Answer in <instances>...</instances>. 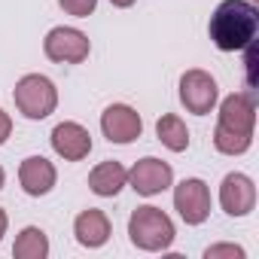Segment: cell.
Returning <instances> with one entry per match:
<instances>
[{
	"label": "cell",
	"instance_id": "cell-2",
	"mask_svg": "<svg viewBox=\"0 0 259 259\" xmlns=\"http://www.w3.org/2000/svg\"><path fill=\"white\" fill-rule=\"evenodd\" d=\"M174 223L171 217L162 210V207H153V204H144L138 207L132 217H128V238L138 250H147V253H162L174 244Z\"/></svg>",
	"mask_w": 259,
	"mask_h": 259
},
{
	"label": "cell",
	"instance_id": "cell-4",
	"mask_svg": "<svg viewBox=\"0 0 259 259\" xmlns=\"http://www.w3.org/2000/svg\"><path fill=\"white\" fill-rule=\"evenodd\" d=\"M217 101H220V85H217V79L207 70L192 67V70H186L180 76V104L189 113L207 116V113H213Z\"/></svg>",
	"mask_w": 259,
	"mask_h": 259
},
{
	"label": "cell",
	"instance_id": "cell-22",
	"mask_svg": "<svg viewBox=\"0 0 259 259\" xmlns=\"http://www.w3.org/2000/svg\"><path fill=\"white\" fill-rule=\"evenodd\" d=\"M113 7H119V10H128V7H135V0H110Z\"/></svg>",
	"mask_w": 259,
	"mask_h": 259
},
{
	"label": "cell",
	"instance_id": "cell-17",
	"mask_svg": "<svg viewBox=\"0 0 259 259\" xmlns=\"http://www.w3.org/2000/svg\"><path fill=\"white\" fill-rule=\"evenodd\" d=\"M213 147L223 156H244L253 147V135H238V132H229V128L217 125L213 128Z\"/></svg>",
	"mask_w": 259,
	"mask_h": 259
},
{
	"label": "cell",
	"instance_id": "cell-21",
	"mask_svg": "<svg viewBox=\"0 0 259 259\" xmlns=\"http://www.w3.org/2000/svg\"><path fill=\"white\" fill-rule=\"evenodd\" d=\"M7 229H10V217H7V210H4V207H0V241H4Z\"/></svg>",
	"mask_w": 259,
	"mask_h": 259
},
{
	"label": "cell",
	"instance_id": "cell-23",
	"mask_svg": "<svg viewBox=\"0 0 259 259\" xmlns=\"http://www.w3.org/2000/svg\"><path fill=\"white\" fill-rule=\"evenodd\" d=\"M4 183H7V174H4V168H0V189H4Z\"/></svg>",
	"mask_w": 259,
	"mask_h": 259
},
{
	"label": "cell",
	"instance_id": "cell-5",
	"mask_svg": "<svg viewBox=\"0 0 259 259\" xmlns=\"http://www.w3.org/2000/svg\"><path fill=\"white\" fill-rule=\"evenodd\" d=\"M43 52L55 64H82L92 52V40L79 28H52L43 40Z\"/></svg>",
	"mask_w": 259,
	"mask_h": 259
},
{
	"label": "cell",
	"instance_id": "cell-16",
	"mask_svg": "<svg viewBox=\"0 0 259 259\" xmlns=\"http://www.w3.org/2000/svg\"><path fill=\"white\" fill-rule=\"evenodd\" d=\"M16 259H46L49 256V238L40 226H25L13 244Z\"/></svg>",
	"mask_w": 259,
	"mask_h": 259
},
{
	"label": "cell",
	"instance_id": "cell-8",
	"mask_svg": "<svg viewBox=\"0 0 259 259\" xmlns=\"http://www.w3.org/2000/svg\"><path fill=\"white\" fill-rule=\"evenodd\" d=\"M128 186L144 198H153L174 186V168L156 156H147V159L135 162V168L128 171Z\"/></svg>",
	"mask_w": 259,
	"mask_h": 259
},
{
	"label": "cell",
	"instance_id": "cell-1",
	"mask_svg": "<svg viewBox=\"0 0 259 259\" xmlns=\"http://www.w3.org/2000/svg\"><path fill=\"white\" fill-rule=\"evenodd\" d=\"M259 31V10L253 0H223L207 22V34L220 52L250 49Z\"/></svg>",
	"mask_w": 259,
	"mask_h": 259
},
{
	"label": "cell",
	"instance_id": "cell-15",
	"mask_svg": "<svg viewBox=\"0 0 259 259\" xmlns=\"http://www.w3.org/2000/svg\"><path fill=\"white\" fill-rule=\"evenodd\" d=\"M156 138L162 141V147H168L171 153H183L189 150V128L180 116L174 113H165L159 122H156Z\"/></svg>",
	"mask_w": 259,
	"mask_h": 259
},
{
	"label": "cell",
	"instance_id": "cell-18",
	"mask_svg": "<svg viewBox=\"0 0 259 259\" xmlns=\"http://www.w3.org/2000/svg\"><path fill=\"white\" fill-rule=\"evenodd\" d=\"M58 7H61L67 16H76V19H89V16L98 10V0H58Z\"/></svg>",
	"mask_w": 259,
	"mask_h": 259
},
{
	"label": "cell",
	"instance_id": "cell-10",
	"mask_svg": "<svg viewBox=\"0 0 259 259\" xmlns=\"http://www.w3.org/2000/svg\"><path fill=\"white\" fill-rule=\"evenodd\" d=\"M49 141H52L55 156H61L64 162H82L92 153V135L79 122H58L52 128Z\"/></svg>",
	"mask_w": 259,
	"mask_h": 259
},
{
	"label": "cell",
	"instance_id": "cell-12",
	"mask_svg": "<svg viewBox=\"0 0 259 259\" xmlns=\"http://www.w3.org/2000/svg\"><path fill=\"white\" fill-rule=\"evenodd\" d=\"M19 183H22V189L31 198H40V195H49L55 189L58 171H55V165L46 156H28L19 165Z\"/></svg>",
	"mask_w": 259,
	"mask_h": 259
},
{
	"label": "cell",
	"instance_id": "cell-7",
	"mask_svg": "<svg viewBox=\"0 0 259 259\" xmlns=\"http://www.w3.org/2000/svg\"><path fill=\"white\" fill-rule=\"evenodd\" d=\"M101 132L110 144H135L141 135H144V119L135 107L128 104H110L104 113H101Z\"/></svg>",
	"mask_w": 259,
	"mask_h": 259
},
{
	"label": "cell",
	"instance_id": "cell-14",
	"mask_svg": "<svg viewBox=\"0 0 259 259\" xmlns=\"http://www.w3.org/2000/svg\"><path fill=\"white\" fill-rule=\"evenodd\" d=\"M122 186H128V171L119 162H101L92 168L89 174V189L101 198H113L122 192Z\"/></svg>",
	"mask_w": 259,
	"mask_h": 259
},
{
	"label": "cell",
	"instance_id": "cell-3",
	"mask_svg": "<svg viewBox=\"0 0 259 259\" xmlns=\"http://www.w3.org/2000/svg\"><path fill=\"white\" fill-rule=\"evenodd\" d=\"M13 101H16V110L25 116V119H46L55 113L58 107V89L49 76L43 73H25L19 82H16V92H13Z\"/></svg>",
	"mask_w": 259,
	"mask_h": 259
},
{
	"label": "cell",
	"instance_id": "cell-9",
	"mask_svg": "<svg viewBox=\"0 0 259 259\" xmlns=\"http://www.w3.org/2000/svg\"><path fill=\"white\" fill-rule=\"evenodd\" d=\"M220 207L229 217H247L256 207V186H253V180L247 174H241V171L226 174L223 183H220Z\"/></svg>",
	"mask_w": 259,
	"mask_h": 259
},
{
	"label": "cell",
	"instance_id": "cell-20",
	"mask_svg": "<svg viewBox=\"0 0 259 259\" xmlns=\"http://www.w3.org/2000/svg\"><path fill=\"white\" fill-rule=\"evenodd\" d=\"M10 135H13V116L7 110H0V147L10 141Z\"/></svg>",
	"mask_w": 259,
	"mask_h": 259
},
{
	"label": "cell",
	"instance_id": "cell-13",
	"mask_svg": "<svg viewBox=\"0 0 259 259\" xmlns=\"http://www.w3.org/2000/svg\"><path fill=\"white\" fill-rule=\"evenodd\" d=\"M73 235H76V244L79 247H89V250L104 247L110 241V235H113L110 217L104 210H98V207H89V210H82L73 220Z\"/></svg>",
	"mask_w": 259,
	"mask_h": 259
},
{
	"label": "cell",
	"instance_id": "cell-11",
	"mask_svg": "<svg viewBox=\"0 0 259 259\" xmlns=\"http://www.w3.org/2000/svg\"><path fill=\"white\" fill-rule=\"evenodd\" d=\"M220 104V119L217 125L229 128V132H238V135H253L256 128V101L247 95V92H235Z\"/></svg>",
	"mask_w": 259,
	"mask_h": 259
},
{
	"label": "cell",
	"instance_id": "cell-6",
	"mask_svg": "<svg viewBox=\"0 0 259 259\" xmlns=\"http://www.w3.org/2000/svg\"><path fill=\"white\" fill-rule=\"evenodd\" d=\"M174 210L186 226H201L210 217V189L198 177H186L174 186Z\"/></svg>",
	"mask_w": 259,
	"mask_h": 259
},
{
	"label": "cell",
	"instance_id": "cell-19",
	"mask_svg": "<svg viewBox=\"0 0 259 259\" xmlns=\"http://www.w3.org/2000/svg\"><path fill=\"white\" fill-rule=\"evenodd\" d=\"M204 259H244V247L238 244H213L204 250Z\"/></svg>",
	"mask_w": 259,
	"mask_h": 259
}]
</instances>
